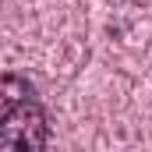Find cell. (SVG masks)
Returning a JSON list of instances; mask_svg holds the SVG:
<instances>
[{"instance_id":"2","label":"cell","mask_w":152,"mask_h":152,"mask_svg":"<svg viewBox=\"0 0 152 152\" xmlns=\"http://www.w3.org/2000/svg\"><path fill=\"white\" fill-rule=\"evenodd\" d=\"M21 99H36V88H32L25 78H18V75H4V85H0V106L7 110V106H14V103H21Z\"/></svg>"},{"instance_id":"1","label":"cell","mask_w":152,"mask_h":152,"mask_svg":"<svg viewBox=\"0 0 152 152\" xmlns=\"http://www.w3.org/2000/svg\"><path fill=\"white\" fill-rule=\"evenodd\" d=\"M50 142V117L36 99H21L0 113V149L36 152Z\"/></svg>"}]
</instances>
